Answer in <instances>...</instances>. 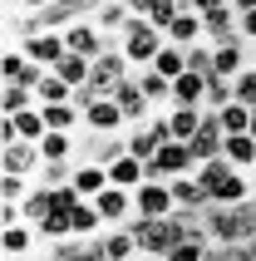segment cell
<instances>
[{"label":"cell","mask_w":256,"mask_h":261,"mask_svg":"<svg viewBox=\"0 0 256 261\" xmlns=\"http://www.w3.org/2000/svg\"><path fill=\"white\" fill-rule=\"evenodd\" d=\"M202 217H207L212 247H246V242H256V197L251 202H237V207L212 202Z\"/></svg>","instance_id":"obj_1"},{"label":"cell","mask_w":256,"mask_h":261,"mask_svg":"<svg viewBox=\"0 0 256 261\" xmlns=\"http://www.w3.org/2000/svg\"><path fill=\"white\" fill-rule=\"evenodd\" d=\"M197 182L207 188V197L222 207H237V202H251V182H246V173L237 168L232 158H212L197 168Z\"/></svg>","instance_id":"obj_2"},{"label":"cell","mask_w":256,"mask_h":261,"mask_svg":"<svg viewBox=\"0 0 256 261\" xmlns=\"http://www.w3.org/2000/svg\"><path fill=\"white\" fill-rule=\"evenodd\" d=\"M163 44H168V35H163L158 25L133 20V25H128V35L118 40V49L128 55V64H133V69H148V64L158 59V49H163Z\"/></svg>","instance_id":"obj_3"},{"label":"cell","mask_w":256,"mask_h":261,"mask_svg":"<svg viewBox=\"0 0 256 261\" xmlns=\"http://www.w3.org/2000/svg\"><path fill=\"white\" fill-rule=\"evenodd\" d=\"M133 212H138V217H148V222L172 217V212H177V202H172V188H168V182H143V188L133 192Z\"/></svg>","instance_id":"obj_4"},{"label":"cell","mask_w":256,"mask_h":261,"mask_svg":"<svg viewBox=\"0 0 256 261\" xmlns=\"http://www.w3.org/2000/svg\"><path fill=\"white\" fill-rule=\"evenodd\" d=\"M20 49H25V59L44 64V69H55L59 59L69 55V44H64V35H59V30H44V35H30V40H20Z\"/></svg>","instance_id":"obj_5"},{"label":"cell","mask_w":256,"mask_h":261,"mask_svg":"<svg viewBox=\"0 0 256 261\" xmlns=\"http://www.w3.org/2000/svg\"><path fill=\"white\" fill-rule=\"evenodd\" d=\"M44 158H40V143H5L0 148V173H20V177H40Z\"/></svg>","instance_id":"obj_6"},{"label":"cell","mask_w":256,"mask_h":261,"mask_svg":"<svg viewBox=\"0 0 256 261\" xmlns=\"http://www.w3.org/2000/svg\"><path fill=\"white\" fill-rule=\"evenodd\" d=\"M64 44H69V55H84V59H99L109 49V35H104L94 20H79V25L64 30Z\"/></svg>","instance_id":"obj_7"},{"label":"cell","mask_w":256,"mask_h":261,"mask_svg":"<svg viewBox=\"0 0 256 261\" xmlns=\"http://www.w3.org/2000/svg\"><path fill=\"white\" fill-rule=\"evenodd\" d=\"M94 207H99L104 227H123V222L133 217V192H128V188H114V182H109V188L94 197Z\"/></svg>","instance_id":"obj_8"},{"label":"cell","mask_w":256,"mask_h":261,"mask_svg":"<svg viewBox=\"0 0 256 261\" xmlns=\"http://www.w3.org/2000/svg\"><path fill=\"white\" fill-rule=\"evenodd\" d=\"M84 128L89 133H123L128 118H123V109H118L114 99H99V103H89V109H84Z\"/></svg>","instance_id":"obj_9"},{"label":"cell","mask_w":256,"mask_h":261,"mask_svg":"<svg viewBox=\"0 0 256 261\" xmlns=\"http://www.w3.org/2000/svg\"><path fill=\"white\" fill-rule=\"evenodd\" d=\"M104 188H109V168H104V163H89V158L74 163V192H79L84 202H94Z\"/></svg>","instance_id":"obj_10"},{"label":"cell","mask_w":256,"mask_h":261,"mask_svg":"<svg viewBox=\"0 0 256 261\" xmlns=\"http://www.w3.org/2000/svg\"><path fill=\"white\" fill-rule=\"evenodd\" d=\"M168 188H172V202L183 207V212H207V207H212V197H207V188L197 182V173L192 177H172Z\"/></svg>","instance_id":"obj_11"},{"label":"cell","mask_w":256,"mask_h":261,"mask_svg":"<svg viewBox=\"0 0 256 261\" xmlns=\"http://www.w3.org/2000/svg\"><path fill=\"white\" fill-rule=\"evenodd\" d=\"M172 103H183V109H202V103H207V74H197V69L177 74V79H172Z\"/></svg>","instance_id":"obj_12"},{"label":"cell","mask_w":256,"mask_h":261,"mask_svg":"<svg viewBox=\"0 0 256 261\" xmlns=\"http://www.w3.org/2000/svg\"><path fill=\"white\" fill-rule=\"evenodd\" d=\"M128 158V133H89V163H118Z\"/></svg>","instance_id":"obj_13"},{"label":"cell","mask_w":256,"mask_h":261,"mask_svg":"<svg viewBox=\"0 0 256 261\" xmlns=\"http://www.w3.org/2000/svg\"><path fill=\"white\" fill-rule=\"evenodd\" d=\"M35 242H40V232H35L30 222H20V227H0V251H5V261H25Z\"/></svg>","instance_id":"obj_14"},{"label":"cell","mask_w":256,"mask_h":261,"mask_svg":"<svg viewBox=\"0 0 256 261\" xmlns=\"http://www.w3.org/2000/svg\"><path fill=\"white\" fill-rule=\"evenodd\" d=\"M163 35H168V44H177V49H192V44L207 40V35H202V15H197V10H183L168 30H163Z\"/></svg>","instance_id":"obj_15"},{"label":"cell","mask_w":256,"mask_h":261,"mask_svg":"<svg viewBox=\"0 0 256 261\" xmlns=\"http://www.w3.org/2000/svg\"><path fill=\"white\" fill-rule=\"evenodd\" d=\"M133 79H138V89L148 94V103H153L158 114H163V109H172V79H163L153 64H148V69H133Z\"/></svg>","instance_id":"obj_16"},{"label":"cell","mask_w":256,"mask_h":261,"mask_svg":"<svg viewBox=\"0 0 256 261\" xmlns=\"http://www.w3.org/2000/svg\"><path fill=\"white\" fill-rule=\"evenodd\" d=\"M94 25H99L109 40H123V35H128V25H133V15H128V5H123V0H104V5H99V15H94Z\"/></svg>","instance_id":"obj_17"},{"label":"cell","mask_w":256,"mask_h":261,"mask_svg":"<svg viewBox=\"0 0 256 261\" xmlns=\"http://www.w3.org/2000/svg\"><path fill=\"white\" fill-rule=\"evenodd\" d=\"M242 69H246V49H242V40L212 44V74H222V79H237Z\"/></svg>","instance_id":"obj_18"},{"label":"cell","mask_w":256,"mask_h":261,"mask_svg":"<svg viewBox=\"0 0 256 261\" xmlns=\"http://www.w3.org/2000/svg\"><path fill=\"white\" fill-rule=\"evenodd\" d=\"M44 123H49V133H74L79 123H84V109L79 103H40Z\"/></svg>","instance_id":"obj_19"},{"label":"cell","mask_w":256,"mask_h":261,"mask_svg":"<svg viewBox=\"0 0 256 261\" xmlns=\"http://www.w3.org/2000/svg\"><path fill=\"white\" fill-rule=\"evenodd\" d=\"M99 242H104V251H109V261H133L138 256V237L128 232V227H109Z\"/></svg>","instance_id":"obj_20"},{"label":"cell","mask_w":256,"mask_h":261,"mask_svg":"<svg viewBox=\"0 0 256 261\" xmlns=\"http://www.w3.org/2000/svg\"><path fill=\"white\" fill-rule=\"evenodd\" d=\"M168 123H172V138L177 143H192L202 128V109H183V103H172L168 109Z\"/></svg>","instance_id":"obj_21"},{"label":"cell","mask_w":256,"mask_h":261,"mask_svg":"<svg viewBox=\"0 0 256 261\" xmlns=\"http://www.w3.org/2000/svg\"><path fill=\"white\" fill-rule=\"evenodd\" d=\"M109 182H114V188L138 192L143 182H148V173H143V163H138V158H118V163H109Z\"/></svg>","instance_id":"obj_22"},{"label":"cell","mask_w":256,"mask_h":261,"mask_svg":"<svg viewBox=\"0 0 256 261\" xmlns=\"http://www.w3.org/2000/svg\"><path fill=\"white\" fill-rule=\"evenodd\" d=\"M20 212H25V222H30V227H40V222L55 212V188H40V182H35V192H30L25 202H20Z\"/></svg>","instance_id":"obj_23"},{"label":"cell","mask_w":256,"mask_h":261,"mask_svg":"<svg viewBox=\"0 0 256 261\" xmlns=\"http://www.w3.org/2000/svg\"><path fill=\"white\" fill-rule=\"evenodd\" d=\"M55 74L64 79V84H74V89H84L89 79H94V59H84V55H64L55 64Z\"/></svg>","instance_id":"obj_24"},{"label":"cell","mask_w":256,"mask_h":261,"mask_svg":"<svg viewBox=\"0 0 256 261\" xmlns=\"http://www.w3.org/2000/svg\"><path fill=\"white\" fill-rule=\"evenodd\" d=\"M74 133H44L40 138V158L44 163H74Z\"/></svg>","instance_id":"obj_25"},{"label":"cell","mask_w":256,"mask_h":261,"mask_svg":"<svg viewBox=\"0 0 256 261\" xmlns=\"http://www.w3.org/2000/svg\"><path fill=\"white\" fill-rule=\"evenodd\" d=\"M0 109H5V118H15V114H25V109H40V99L25 84H5L0 89Z\"/></svg>","instance_id":"obj_26"},{"label":"cell","mask_w":256,"mask_h":261,"mask_svg":"<svg viewBox=\"0 0 256 261\" xmlns=\"http://www.w3.org/2000/svg\"><path fill=\"white\" fill-rule=\"evenodd\" d=\"M35 232H40V242H49V247H55V242H64V237H74V217L69 212H49V217L40 222V227H35Z\"/></svg>","instance_id":"obj_27"},{"label":"cell","mask_w":256,"mask_h":261,"mask_svg":"<svg viewBox=\"0 0 256 261\" xmlns=\"http://www.w3.org/2000/svg\"><path fill=\"white\" fill-rule=\"evenodd\" d=\"M35 99H40V103H74V84H64V79L49 69L40 79V89H35Z\"/></svg>","instance_id":"obj_28"},{"label":"cell","mask_w":256,"mask_h":261,"mask_svg":"<svg viewBox=\"0 0 256 261\" xmlns=\"http://www.w3.org/2000/svg\"><path fill=\"white\" fill-rule=\"evenodd\" d=\"M227 103H237V89H232V79H222V74H207V103H202V109L222 114Z\"/></svg>","instance_id":"obj_29"},{"label":"cell","mask_w":256,"mask_h":261,"mask_svg":"<svg viewBox=\"0 0 256 261\" xmlns=\"http://www.w3.org/2000/svg\"><path fill=\"white\" fill-rule=\"evenodd\" d=\"M153 69L163 74V79H177V74H187V49H177V44H163L153 59Z\"/></svg>","instance_id":"obj_30"},{"label":"cell","mask_w":256,"mask_h":261,"mask_svg":"<svg viewBox=\"0 0 256 261\" xmlns=\"http://www.w3.org/2000/svg\"><path fill=\"white\" fill-rule=\"evenodd\" d=\"M227 158L237 163L242 173L256 168V138H251V133H232V138H227Z\"/></svg>","instance_id":"obj_31"},{"label":"cell","mask_w":256,"mask_h":261,"mask_svg":"<svg viewBox=\"0 0 256 261\" xmlns=\"http://www.w3.org/2000/svg\"><path fill=\"white\" fill-rule=\"evenodd\" d=\"M15 128H20V143H40L49 133V123H44L40 109H25V114H15Z\"/></svg>","instance_id":"obj_32"},{"label":"cell","mask_w":256,"mask_h":261,"mask_svg":"<svg viewBox=\"0 0 256 261\" xmlns=\"http://www.w3.org/2000/svg\"><path fill=\"white\" fill-rule=\"evenodd\" d=\"M217 118H222V133H227V138L232 133H251V103H227Z\"/></svg>","instance_id":"obj_33"},{"label":"cell","mask_w":256,"mask_h":261,"mask_svg":"<svg viewBox=\"0 0 256 261\" xmlns=\"http://www.w3.org/2000/svg\"><path fill=\"white\" fill-rule=\"evenodd\" d=\"M35 192V177H20V173H0V202H25Z\"/></svg>","instance_id":"obj_34"},{"label":"cell","mask_w":256,"mask_h":261,"mask_svg":"<svg viewBox=\"0 0 256 261\" xmlns=\"http://www.w3.org/2000/svg\"><path fill=\"white\" fill-rule=\"evenodd\" d=\"M128 158L153 163V158H158V138H153L148 128H128Z\"/></svg>","instance_id":"obj_35"},{"label":"cell","mask_w":256,"mask_h":261,"mask_svg":"<svg viewBox=\"0 0 256 261\" xmlns=\"http://www.w3.org/2000/svg\"><path fill=\"white\" fill-rule=\"evenodd\" d=\"M207 251H212L207 237H187V242H177V247L168 251V261H207Z\"/></svg>","instance_id":"obj_36"},{"label":"cell","mask_w":256,"mask_h":261,"mask_svg":"<svg viewBox=\"0 0 256 261\" xmlns=\"http://www.w3.org/2000/svg\"><path fill=\"white\" fill-rule=\"evenodd\" d=\"M35 182L40 188H64V182H74V163H44Z\"/></svg>","instance_id":"obj_37"},{"label":"cell","mask_w":256,"mask_h":261,"mask_svg":"<svg viewBox=\"0 0 256 261\" xmlns=\"http://www.w3.org/2000/svg\"><path fill=\"white\" fill-rule=\"evenodd\" d=\"M232 89H237V103H251L256 109V64H246V69L232 79Z\"/></svg>","instance_id":"obj_38"},{"label":"cell","mask_w":256,"mask_h":261,"mask_svg":"<svg viewBox=\"0 0 256 261\" xmlns=\"http://www.w3.org/2000/svg\"><path fill=\"white\" fill-rule=\"evenodd\" d=\"M187 69H197V74H212V44H207V40L187 49Z\"/></svg>","instance_id":"obj_39"},{"label":"cell","mask_w":256,"mask_h":261,"mask_svg":"<svg viewBox=\"0 0 256 261\" xmlns=\"http://www.w3.org/2000/svg\"><path fill=\"white\" fill-rule=\"evenodd\" d=\"M123 5H128V15H133V20H148L158 0H123Z\"/></svg>","instance_id":"obj_40"},{"label":"cell","mask_w":256,"mask_h":261,"mask_svg":"<svg viewBox=\"0 0 256 261\" xmlns=\"http://www.w3.org/2000/svg\"><path fill=\"white\" fill-rule=\"evenodd\" d=\"M49 5H55V0H20V10H25V15H40V10H49Z\"/></svg>","instance_id":"obj_41"},{"label":"cell","mask_w":256,"mask_h":261,"mask_svg":"<svg viewBox=\"0 0 256 261\" xmlns=\"http://www.w3.org/2000/svg\"><path fill=\"white\" fill-rule=\"evenodd\" d=\"M237 5V15H246V10H256V0H232Z\"/></svg>","instance_id":"obj_42"},{"label":"cell","mask_w":256,"mask_h":261,"mask_svg":"<svg viewBox=\"0 0 256 261\" xmlns=\"http://www.w3.org/2000/svg\"><path fill=\"white\" fill-rule=\"evenodd\" d=\"M251 138H256V109H251Z\"/></svg>","instance_id":"obj_43"},{"label":"cell","mask_w":256,"mask_h":261,"mask_svg":"<svg viewBox=\"0 0 256 261\" xmlns=\"http://www.w3.org/2000/svg\"><path fill=\"white\" fill-rule=\"evenodd\" d=\"M133 261H138V256H133Z\"/></svg>","instance_id":"obj_44"}]
</instances>
